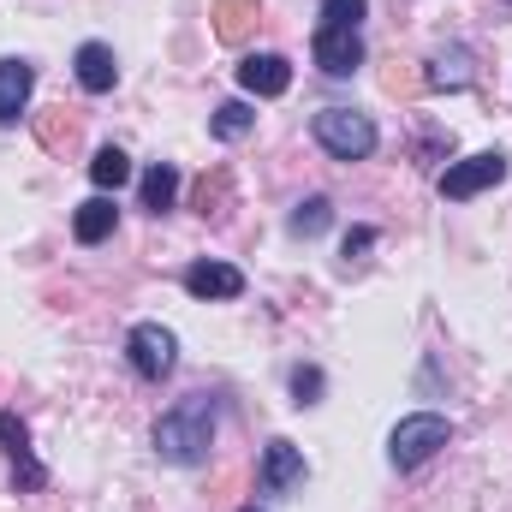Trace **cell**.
Masks as SVG:
<instances>
[{
	"label": "cell",
	"mask_w": 512,
	"mask_h": 512,
	"mask_svg": "<svg viewBox=\"0 0 512 512\" xmlns=\"http://www.w3.org/2000/svg\"><path fill=\"white\" fill-rule=\"evenodd\" d=\"M30 90H36V66L0 60V126H18V114L30 108Z\"/></svg>",
	"instance_id": "cell-12"
},
{
	"label": "cell",
	"mask_w": 512,
	"mask_h": 512,
	"mask_svg": "<svg viewBox=\"0 0 512 512\" xmlns=\"http://www.w3.org/2000/svg\"><path fill=\"white\" fill-rule=\"evenodd\" d=\"M90 179H96V191H120V185L131 179L126 149H114V143H108V149H96V155H90Z\"/></svg>",
	"instance_id": "cell-18"
},
{
	"label": "cell",
	"mask_w": 512,
	"mask_h": 512,
	"mask_svg": "<svg viewBox=\"0 0 512 512\" xmlns=\"http://www.w3.org/2000/svg\"><path fill=\"white\" fill-rule=\"evenodd\" d=\"M423 78H429V90H465V84H471V48H465V42L441 48Z\"/></svg>",
	"instance_id": "cell-15"
},
{
	"label": "cell",
	"mask_w": 512,
	"mask_h": 512,
	"mask_svg": "<svg viewBox=\"0 0 512 512\" xmlns=\"http://www.w3.org/2000/svg\"><path fill=\"white\" fill-rule=\"evenodd\" d=\"M310 54H316V66H322L328 78H352V72L364 66V36H358V30H328V24H316Z\"/></svg>",
	"instance_id": "cell-7"
},
{
	"label": "cell",
	"mask_w": 512,
	"mask_h": 512,
	"mask_svg": "<svg viewBox=\"0 0 512 512\" xmlns=\"http://www.w3.org/2000/svg\"><path fill=\"white\" fill-rule=\"evenodd\" d=\"M72 72H78V84H84L90 96H108V90L120 84V60H114L108 42H84L78 60H72Z\"/></svg>",
	"instance_id": "cell-11"
},
{
	"label": "cell",
	"mask_w": 512,
	"mask_h": 512,
	"mask_svg": "<svg viewBox=\"0 0 512 512\" xmlns=\"http://www.w3.org/2000/svg\"><path fill=\"white\" fill-rule=\"evenodd\" d=\"M0 447H6V465H12V483H18L24 495H36V489H48V465L36 459V447H30V429H24V417H18V411H0Z\"/></svg>",
	"instance_id": "cell-6"
},
{
	"label": "cell",
	"mask_w": 512,
	"mask_h": 512,
	"mask_svg": "<svg viewBox=\"0 0 512 512\" xmlns=\"http://www.w3.org/2000/svg\"><path fill=\"white\" fill-rule=\"evenodd\" d=\"M370 245H376V227H352V233H346V268H358V262L370 256Z\"/></svg>",
	"instance_id": "cell-23"
},
{
	"label": "cell",
	"mask_w": 512,
	"mask_h": 512,
	"mask_svg": "<svg viewBox=\"0 0 512 512\" xmlns=\"http://www.w3.org/2000/svg\"><path fill=\"white\" fill-rule=\"evenodd\" d=\"M114 221H120L114 197H90V203H78V215H72V239H78V245H102V239L114 233Z\"/></svg>",
	"instance_id": "cell-13"
},
{
	"label": "cell",
	"mask_w": 512,
	"mask_h": 512,
	"mask_svg": "<svg viewBox=\"0 0 512 512\" xmlns=\"http://www.w3.org/2000/svg\"><path fill=\"white\" fill-rule=\"evenodd\" d=\"M322 370H316V364H298V370H292V405H316V399H322Z\"/></svg>",
	"instance_id": "cell-21"
},
{
	"label": "cell",
	"mask_w": 512,
	"mask_h": 512,
	"mask_svg": "<svg viewBox=\"0 0 512 512\" xmlns=\"http://www.w3.org/2000/svg\"><path fill=\"white\" fill-rule=\"evenodd\" d=\"M328 221H334V203H328V197H304V203L292 209L286 233H292V239H322V233H328Z\"/></svg>",
	"instance_id": "cell-17"
},
{
	"label": "cell",
	"mask_w": 512,
	"mask_h": 512,
	"mask_svg": "<svg viewBox=\"0 0 512 512\" xmlns=\"http://www.w3.org/2000/svg\"><path fill=\"white\" fill-rule=\"evenodd\" d=\"M447 441H453V423H447L441 411H411V417L393 423L387 459H393V471H417V465H429Z\"/></svg>",
	"instance_id": "cell-2"
},
{
	"label": "cell",
	"mask_w": 512,
	"mask_h": 512,
	"mask_svg": "<svg viewBox=\"0 0 512 512\" xmlns=\"http://www.w3.org/2000/svg\"><path fill=\"white\" fill-rule=\"evenodd\" d=\"M262 24V0H215V36L221 42H245Z\"/></svg>",
	"instance_id": "cell-14"
},
{
	"label": "cell",
	"mask_w": 512,
	"mask_h": 512,
	"mask_svg": "<svg viewBox=\"0 0 512 512\" xmlns=\"http://www.w3.org/2000/svg\"><path fill=\"white\" fill-rule=\"evenodd\" d=\"M137 197H143V209H149V215H167V209L179 203V167H173V161H155V167L143 173Z\"/></svg>",
	"instance_id": "cell-16"
},
{
	"label": "cell",
	"mask_w": 512,
	"mask_h": 512,
	"mask_svg": "<svg viewBox=\"0 0 512 512\" xmlns=\"http://www.w3.org/2000/svg\"><path fill=\"white\" fill-rule=\"evenodd\" d=\"M245 512H262V507H245Z\"/></svg>",
	"instance_id": "cell-25"
},
{
	"label": "cell",
	"mask_w": 512,
	"mask_h": 512,
	"mask_svg": "<svg viewBox=\"0 0 512 512\" xmlns=\"http://www.w3.org/2000/svg\"><path fill=\"white\" fill-rule=\"evenodd\" d=\"M316 143L334 155V161H370L376 155V143H382V131L370 114H358V108H322L316 114Z\"/></svg>",
	"instance_id": "cell-3"
},
{
	"label": "cell",
	"mask_w": 512,
	"mask_h": 512,
	"mask_svg": "<svg viewBox=\"0 0 512 512\" xmlns=\"http://www.w3.org/2000/svg\"><path fill=\"white\" fill-rule=\"evenodd\" d=\"M239 90H245V96H262V102H274V96L292 90V66H286L280 54H245V60H239Z\"/></svg>",
	"instance_id": "cell-8"
},
{
	"label": "cell",
	"mask_w": 512,
	"mask_h": 512,
	"mask_svg": "<svg viewBox=\"0 0 512 512\" xmlns=\"http://www.w3.org/2000/svg\"><path fill=\"white\" fill-rule=\"evenodd\" d=\"M42 143H48V149H66V143H72V137H78V126H72V120H60V114H54V120H42Z\"/></svg>",
	"instance_id": "cell-24"
},
{
	"label": "cell",
	"mask_w": 512,
	"mask_h": 512,
	"mask_svg": "<svg viewBox=\"0 0 512 512\" xmlns=\"http://www.w3.org/2000/svg\"><path fill=\"white\" fill-rule=\"evenodd\" d=\"M256 483H262V495H286V489H298V483H304V453H298L292 441H268V447H262V471H256Z\"/></svg>",
	"instance_id": "cell-9"
},
{
	"label": "cell",
	"mask_w": 512,
	"mask_h": 512,
	"mask_svg": "<svg viewBox=\"0 0 512 512\" xmlns=\"http://www.w3.org/2000/svg\"><path fill=\"white\" fill-rule=\"evenodd\" d=\"M221 203H227V173H215V179L197 185V209L203 215H221Z\"/></svg>",
	"instance_id": "cell-22"
},
{
	"label": "cell",
	"mask_w": 512,
	"mask_h": 512,
	"mask_svg": "<svg viewBox=\"0 0 512 512\" xmlns=\"http://www.w3.org/2000/svg\"><path fill=\"white\" fill-rule=\"evenodd\" d=\"M501 179H507V155L501 149H477V155H465V161H453L441 173V197L447 203H465V197H477V191H489Z\"/></svg>",
	"instance_id": "cell-5"
},
{
	"label": "cell",
	"mask_w": 512,
	"mask_h": 512,
	"mask_svg": "<svg viewBox=\"0 0 512 512\" xmlns=\"http://www.w3.org/2000/svg\"><path fill=\"white\" fill-rule=\"evenodd\" d=\"M126 358H131V370H137L143 382H167L173 364H179V334L161 328V322H137V328L126 334Z\"/></svg>",
	"instance_id": "cell-4"
},
{
	"label": "cell",
	"mask_w": 512,
	"mask_h": 512,
	"mask_svg": "<svg viewBox=\"0 0 512 512\" xmlns=\"http://www.w3.org/2000/svg\"><path fill=\"white\" fill-rule=\"evenodd\" d=\"M370 12V0H322V24L328 30H358Z\"/></svg>",
	"instance_id": "cell-20"
},
{
	"label": "cell",
	"mask_w": 512,
	"mask_h": 512,
	"mask_svg": "<svg viewBox=\"0 0 512 512\" xmlns=\"http://www.w3.org/2000/svg\"><path fill=\"white\" fill-rule=\"evenodd\" d=\"M209 447H215V399H209V393H191V399H179L173 411H161V423H155V453H161L167 465H203Z\"/></svg>",
	"instance_id": "cell-1"
},
{
	"label": "cell",
	"mask_w": 512,
	"mask_h": 512,
	"mask_svg": "<svg viewBox=\"0 0 512 512\" xmlns=\"http://www.w3.org/2000/svg\"><path fill=\"white\" fill-rule=\"evenodd\" d=\"M251 126H256L251 102H221V108H215V120H209V131H215L221 143H239V137H245Z\"/></svg>",
	"instance_id": "cell-19"
},
{
	"label": "cell",
	"mask_w": 512,
	"mask_h": 512,
	"mask_svg": "<svg viewBox=\"0 0 512 512\" xmlns=\"http://www.w3.org/2000/svg\"><path fill=\"white\" fill-rule=\"evenodd\" d=\"M185 292H191V298H239V292H245V274H239L233 262H209V256H203V262L185 268Z\"/></svg>",
	"instance_id": "cell-10"
}]
</instances>
